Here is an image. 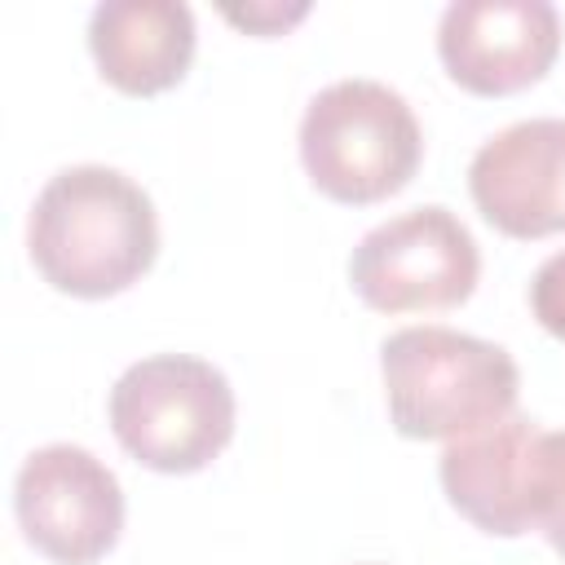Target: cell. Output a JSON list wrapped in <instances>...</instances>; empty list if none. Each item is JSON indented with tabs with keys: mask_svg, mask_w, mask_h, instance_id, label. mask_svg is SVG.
<instances>
[{
	"mask_svg": "<svg viewBox=\"0 0 565 565\" xmlns=\"http://www.w3.org/2000/svg\"><path fill=\"white\" fill-rule=\"evenodd\" d=\"M26 247L49 287L106 300L132 287L159 256L150 194L106 163H75L44 181L26 221Z\"/></svg>",
	"mask_w": 565,
	"mask_h": 565,
	"instance_id": "1",
	"label": "cell"
},
{
	"mask_svg": "<svg viewBox=\"0 0 565 565\" xmlns=\"http://www.w3.org/2000/svg\"><path fill=\"white\" fill-rule=\"evenodd\" d=\"M388 419L415 441H455L516 411L521 371L503 344L450 331L402 327L380 344Z\"/></svg>",
	"mask_w": 565,
	"mask_h": 565,
	"instance_id": "2",
	"label": "cell"
},
{
	"mask_svg": "<svg viewBox=\"0 0 565 565\" xmlns=\"http://www.w3.org/2000/svg\"><path fill=\"white\" fill-rule=\"evenodd\" d=\"M424 154L411 102L380 79L327 84L300 119V163L335 203H380L397 194Z\"/></svg>",
	"mask_w": 565,
	"mask_h": 565,
	"instance_id": "3",
	"label": "cell"
},
{
	"mask_svg": "<svg viewBox=\"0 0 565 565\" xmlns=\"http://www.w3.org/2000/svg\"><path fill=\"white\" fill-rule=\"evenodd\" d=\"M119 446L154 472H199L234 437V388L221 366L190 353L132 362L110 388Z\"/></svg>",
	"mask_w": 565,
	"mask_h": 565,
	"instance_id": "4",
	"label": "cell"
},
{
	"mask_svg": "<svg viewBox=\"0 0 565 565\" xmlns=\"http://www.w3.org/2000/svg\"><path fill=\"white\" fill-rule=\"evenodd\" d=\"M477 278V238L441 203H424L375 225L349 256L353 291L380 313L455 309L472 296Z\"/></svg>",
	"mask_w": 565,
	"mask_h": 565,
	"instance_id": "5",
	"label": "cell"
},
{
	"mask_svg": "<svg viewBox=\"0 0 565 565\" xmlns=\"http://www.w3.org/2000/svg\"><path fill=\"white\" fill-rule=\"evenodd\" d=\"M13 512L40 556L57 565H93L119 543L124 490L93 450L53 441L22 459Z\"/></svg>",
	"mask_w": 565,
	"mask_h": 565,
	"instance_id": "6",
	"label": "cell"
},
{
	"mask_svg": "<svg viewBox=\"0 0 565 565\" xmlns=\"http://www.w3.org/2000/svg\"><path fill=\"white\" fill-rule=\"evenodd\" d=\"M561 53V13L547 0H455L437 22L446 75L477 97H508L547 75Z\"/></svg>",
	"mask_w": 565,
	"mask_h": 565,
	"instance_id": "7",
	"label": "cell"
},
{
	"mask_svg": "<svg viewBox=\"0 0 565 565\" xmlns=\"http://www.w3.org/2000/svg\"><path fill=\"white\" fill-rule=\"evenodd\" d=\"M477 212L508 238L565 234V119H521L468 163Z\"/></svg>",
	"mask_w": 565,
	"mask_h": 565,
	"instance_id": "8",
	"label": "cell"
},
{
	"mask_svg": "<svg viewBox=\"0 0 565 565\" xmlns=\"http://www.w3.org/2000/svg\"><path fill=\"white\" fill-rule=\"evenodd\" d=\"M539 428L530 415H508L468 437L446 441L437 477L446 499L486 534L516 539L530 525V455Z\"/></svg>",
	"mask_w": 565,
	"mask_h": 565,
	"instance_id": "9",
	"label": "cell"
},
{
	"mask_svg": "<svg viewBox=\"0 0 565 565\" xmlns=\"http://www.w3.org/2000/svg\"><path fill=\"white\" fill-rule=\"evenodd\" d=\"M88 49L106 84L150 97L190 71L194 13L181 0H106L88 13Z\"/></svg>",
	"mask_w": 565,
	"mask_h": 565,
	"instance_id": "10",
	"label": "cell"
},
{
	"mask_svg": "<svg viewBox=\"0 0 565 565\" xmlns=\"http://www.w3.org/2000/svg\"><path fill=\"white\" fill-rule=\"evenodd\" d=\"M530 525L565 556V433H539V441H534Z\"/></svg>",
	"mask_w": 565,
	"mask_h": 565,
	"instance_id": "11",
	"label": "cell"
},
{
	"mask_svg": "<svg viewBox=\"0 0 565 565\" xmlns=\"http://www.w3.org/2000/svg\"><path fill=\"white\" fill-rule=\"evenodd\" d=\"M530 309L539 327L556 340H565V252L547 256L530 278Z\"/></svg>",
	"mask_w": 565,
	"mask_h": 565,
	"instance_id": "12",
	"label": "cell"
},
{
	"mask_svg": "<svg viewBox=\"0 0 565 565\" xmlns=\"http://www.w3.org/2000/svg\"><path fill=\"white\" fill-rule=\"evenodd\" d=\"M309 13V4L305 0H296V4H247V9H234V4H225V18L234 22V26H247V31H256V35H278L282 26H291L296 18H305Z\"/></svg>",
	"mask_w": 565,
	"mask_h": 565,
	"instance_id": "13",
	"label": "cell"
}]
</instances>
